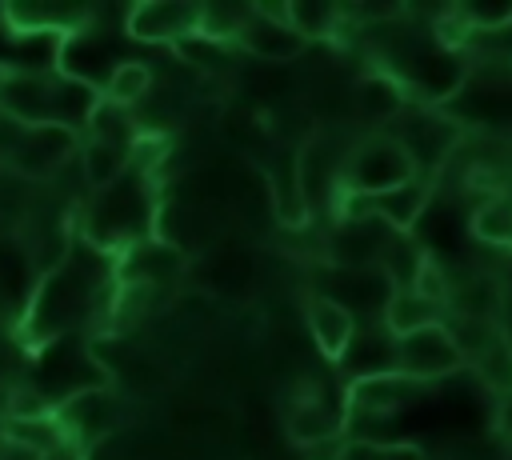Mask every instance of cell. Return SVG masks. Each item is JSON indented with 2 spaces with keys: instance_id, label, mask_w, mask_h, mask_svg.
Listing matches in <instances>:
<instances>
[{
  "instance_id": "obj_32",
  "label": "cell",
  "mask_w": 512,
  "mask_h": 460,
  "mask_svg": "<svg viewBox=\"0 0 512 460\" xmlns=\"http://www.w3.org/2000/svg\"><path fill=\"white\" fill-rule=\"evenodd\" d=\"M36 460H84V448L72 444V440H64L60 448H52V452H44V456H36Z\"/></svg>"
},
{
  "instance_id": "obj_9",
  "label": "cell",
  "mask_w": 512,
  "mask_h": 460,
  "mask_svg": "<svg viewBox=\"0 0 512 460\" xmlns=\"http://www.w3.org/2000/svg\"><path fill=\"white\" fill-rule=\"evenodd\" d=\"M424 388H428V384L408 380V376H400V372L348 380V388H344V420H348V416H372V420H384V416H392L400 404L416 400Z\"/></svg>"
},
{
  "instance_id": "obj_11",
  "label": "cell",
  "mask_w": 512,
  "mask_h": 460,
  "mask_svg": "<svg viewBox=\"0 0 512 460\" xmlns=\"http://www.w3.org/2000/svg\"><path fill=\"white\" fill-rule=\"evenodd\" d=\"M236 44H240L244 52H252L256 60H272V64H288V60L304 56V48H308V40H304L292 24L268 20V16H260L252 4H248V16H244L240 32H236Z\"/></svg>"
},
{
  "instance_id": "obj_16",
  "label": "cell",
  "mask_w": 512,
  "mask_h": 460,
  "mask_svg": "<svg viewBox=\"0 0 512 460\" xmlns=\"http://www.w3.org/2000/svg\"><path fill=\"white\" fill-rule=\"evenodd\" d=\"M340 364L352 372V380L360 376H384V372H396V336H388V328L376 320L372 332H360L352 336L348 352L340 356Z\"/></svg>"
},
{
  "instance_id": "obj_20",
  "label": "cell",
  "mask_w": 512,
  "mask_h": 460,
  "mask_svg": "<svg viewBox=\"0 0 512 460\" xmlns=\"http://www.w3.org/2000/svg\"><path fill=\"white\" fill-rule=\"evenodd\" d=\"M468 364H472L476 380H480L484 388H492L496 396L512 392V336H508L504 328H500Z\"/></svg>"
},
{
  "instance_id": "obj_26",
  "label": "cell",
  "mask_w": 512,
  "mask_h": 460,
  "mask_svg": "<svg viewBox=\"0 0 512 460\" xmlns=\"http://www.w3.org/2000/svg\"><path fill=\"white\" fill-rule=\"evenodd\" d=\"M176 48V56L180 60H188V64H196V68H224L228 64V48L220 44V40H208V36H188V40H180V44H172Z\"/></svg>"
},
{
  "instance_id": "obj_33",
  "label": "cell",
  "mask_w": 512,
  "mask_h": 460,
  "mask_svg": "<svg viewBox=\"0 0 512 460\" xmlns=\"http://www.w3.org/2000/svg\"><path fill=\"white\" fill-rule=\"evenodd\" d=\"M0 460H4V452H0Z\"/></svg>"
},
{
  "instance_id": "obj_14",
  "label": "cell",
  "mask_w": 512,
  "mask_h": 460,
  "mask_svg": "<svg viewBox=\"0 0 512 460\" xmlns=\"http://www.w3.org/2000/svg\"><path fill=\"white\" fill-rule=\"evenodd\" d=\"M284 432L296 448H304V444H316V440H328V436H344L348 420H344V408H332L320 396H304L296 408H288Z\"/></svg>"
},
{
  "instance_id": "obj_10",
  "label": "cell",
  "mask_w": 512,
  "mask_h": 460,
  "mask_svg": "<svg viewBox=\"0 0 512 460\" xmlns=\"http://www.w3.org/2000/svg\"><path fill=\"white\" fill-rule=\"evenodd\" d=\"M392 228L376 216H364V220H336V232L328 240V260L336 268H376L384 244H388Z\"/></svg>"
},
{
  "instance_id": "obj_24",
  "label": "cell",
  "mask_w": 512,
  "mask_h": 460,
  "mask_svg": "<svg viewBox=\"0 0 512 460\" xmlns=\"http://www.w3.org/2000/svg\"><path fill=\"white\" fill-rule=\"evenodd\" d=\"M472 232L496 248H512V196H496L488 200L476 216H472Z\"/></svg>"
},
{
  "instance_id": "obj_28",
  "label": "cell",
  "mask_w": 512,
  "mask_h": 460,
  "mask_svg": "<svg viewBox=\"0 0 512 460\" xmlns=\"http://www.w3.org/2000/svg\"><path fill=\"white\" fill-rule=\"evenodd\" d=\"M344 444H348V436H328V440L304 444L300 456H304V460H340V456H344Z\"/></svg>"
},
{
  "instance_id": "obj_30",
  "label": "cell",
  "mask_w": 512,
  "mask_h": 460,
  "mask_svg": "<svg viewBox=\"0 0 512 460\" xmlns=\"http://www.w3.org/2000/svg\"><path fill=\"white\" fill-rule=\"evenodd\" d=\"M356 16H364V20H392V16H404V4H356Z\"/></svg>"
},
{
  "instance_id": "obj_23",
  "label": "cell",
  "mask_w": 512,
  "mask_h": 460,
  "mask_svg": "<svg viewBox=\"0 0 512 460\" xmlns=\"http://www.w3.org/2000/svg\"><path fill=\"white\" fill-rule=\"evenodd\" d=\"M344 8L328 4V0H288V24L304 36V40H328L340 28Z\"/></svg>"
},
{
  "instance_id": "obj_17",
  "label": "cell",
  "mask_w": 512,
  "mask_h": 460,
  "mask_svg": "<svg viewBox=\"0 0 512 460\" xmlns=\"http://www.w3.org/2000/svg\"><path fill=\"white\" fill-rule=\"evenodd\" d=\"M380 324L388 328V336H408V332H420V328H432V324H444V308L424 300L420 292L412 288H400V292H388L384 308H380Z\"/></svg>"
},
{
  "instance_id": "obj_12",
  "label": "cell",
  "mask_w": 512,
  "mask_h": 460,
  "mask_svg": "<svg viewBox=\"0 0 512 460\" xmlns=\"http://www.w3.org/2000/svg\"><path fill=\"white\" fill-rule=\"evenodd\" d=\"M308 332H312L320 356L340 364V356L348 352V344L356 336V316L344 304H336L332 296L316 292V296H308Z\"/></svg>"
},
{
  "instance_id": "obj_5",
  "label": "cell",
  "mask_w": 512,
  "mask_h": 460,
  "mask_svg": "<svg viewBox=\"0 0 512 460\" xmlns=\"http://www.w3.org/2000/svg\"><path fill=\"white\" fill-rule=\"evenodd\" d=\"M88 224H108V232L96 244L104 252L132 248V244L144 240V232H148V200H144V180L136 176V164L116 184L96 192V200L88 208Z\"/></svg>"
},
{
  "instance_id": "obj_22",
  "label": "cell",
  "mask_w": 512,
  "mask_h": 460,
  "mask_svg": "<svg viewBox=\"0 0 512 460\" xmlns=\"http://www.w3.org/2000/svg\"><path fill=\"white\" fill-rule=\"evenodd\" d=\"M148 88H152V68H148L144 60H120V64L108 72L100 96H104L108 104H116V108H132V104H140V100L148 96Z\"/></svg>"
},
{
  "instance_id": "obj_7",
  "label": "cell",
  "mask_w": 512,
  "mask_h": 460,
  "mask_svg": "<svg viewBox=\"0 0 512 460\" xmlns=\"http://www.w3.org/2000/svg\"><path fill=\"white\" fill-rule=\"evenodd\" d=\"M124 28L144 44H180L200 32V4L192 0H140L128 8Z\"/></svg>"
},
{
  "instance_id": "obj_21",
  "label": "cell",
  "mask_w": 512,
  "mask_h": 460,
  "mask_svg": "<svg viewBox=\"0 0 512 460\" xmlns=\"http://www.w3.org/2000/svg\"><path fill=\"white\" fill-rule=\"evenodd\" d=\"M0 436H4L8 444H16V448L32 452V456H44V452H52V448H60V444L68 440L56 416H36V420H0Z\"/></svg>"
},
{
  "instance_id": "obj_27",
  "label": "cell",
  "mask_w": 512,
  "mask_h": 460,
  "mask_svg": "<svg viewBox=\"0 0 512 460\" xmlns=\"http://www.w3.org/2000/svg\"><path fill=\"white\" fill-rule=\"evenodd\" d=\"M412 292H420L424 300H432V304L448 308V300H452V280H448V272H444V264H440L436 256H428V260L420 264Z\"/></svg>"
},
{
  "instance_id": "obj_25",
  "label": "cell",
  "mask_w": 512,
  "mask_h": 460,
  "mask_svg": "<svg viewBox=\"0 0 512 460\" xmlns=\"http://www.w3.org/2000/svg\"><path fill=\"white\" fill-rule=\"evenodd\" d=\"M36 416H52V400L40 388H32V384L8 388V400H4L0 420H36Z\"/></svg>"
},
{
  "instance_id": "obj_19",
  "label": "cell",
  "mask_w": 512,
  "mask_h": 460,
  "mask_svg": "<svg viewBox=\"0 0 512 460\" xmlns=\"http://www.w3.org/2000/svg\"><path fill=\"white\" fill-rule=\"evenodd\" d=\"M128 168H132V148H128V144L92 140V136L80 144V172H84V180H88L92 192H104V188L116 184Z\"/></svg>"
},
{
  "instance_id": "obj_31",
  "label": "cell",
  "mask_w": 512,
  "mask_h": 460,
  "mask_svg": "<svg viewBox=\"0 0 512 460\" xmlns=\"http://www.w3.org/2000/svg\"><path fill=\"white\" fill-rule=\"evenodd\" d=\"M496 432H500L504 440H512V392H504V396L496 400Z\"/></svg>"
},
{
  "instance_id": "obj_18",
  "label": "cell",
  "mask_w": 512,
  "mask_h": 460,
  "mask_svg": "<svg viewBox=\"0 0 512 460\" xmlns=\"http://www.w3.org/2000/svg\"><path fill=\"white\" fill-rule=\"evenodd\" d=\"M424 260H428V248L412 232H392L384 252H380V260H376V272L384 276V284L392 292H400V288L416 284V272H420Z\"/></svg>"
},
{
  "instance_id": "obj_3",
  "label": "cell",
  "mask_w": 512,
  "mask_h": 460,
  "mask_svg": "<svg viewBox=\"0 0 512 460\" xmlns=\"http://www.w3.org/2000/svg\"><path fill=\"white\" fill-rule=\"evenodd\" d=\"M412 176H416V164L404 152V144L392 140V136H372V140H364V144H356L348 152L336 192L380 196V192H392V188L408 184Z\"/></svg>"
},
{
  "instance_id": "obj_13",
  "label": "cell",
  "mask_w": 512,
  "mask_h": 460,
  "mask_svg": "<svg viewBox=\"0 0 512 460\" xmlns=\"http://www.w3.org/2000/svg\"><path fill=\"white\" fill-rule=\"evenodd\" d=\"M352 104H356V116L360 120H368V124H392L408 108V88L388 68H376V72H368V76L356 80Z\"/></svg>"
},
{
  "instance_id": "obj_8",
  "label": "cell",
  "mask_w": 512,
  "mask_h": 460,
  "mask_svg": "<svg viewBox=\"0 0 512 460\" xmlns=\"http://www.w3.org/2000/svg\"><path fill=\"white\" fill-rule=\"evenodd\" d=\"M52 416L60 420L64 436L84 448V444H100L104 436H112V428H116V400H112V392L104 384H96V388H80L68 400L52 404Z\"/></svg>"
},
{
  "instance_id": "obj_29",
  "label": "cell",
  "mask_w": 512,
  "mask_h": 460,
  "mask_svg": "<svg viewBox=\"0 0 512 460\" xmlns=\"http://www.w3.org/2000/svg\"><path fill=\"white\" fill-rule=\"evenodd\" d=\"M380 460H428L416 444H400V440H392V444H380Z\"/></svg>"
},
{
  "instance_id": "obj_2",
  "label": "cell",
  "mask_w": 512,
  "mask_h": 460,
  "mask_svg": "<svg viewBox=\"0 0 512 460\" xmlns=\"http://www.w3.org/2000/svg\"><path fill=\"white\" fill-rule=\"evenodd\" d=\"M100 104V88L92 80L76 76H48V72H20L0 84V108L20 124H64L80 128L88 124L92 108Z\"/></svg>"
},
{
  "instance_id": "obj_15",
  "label": "cell",
  "mask_w": 512,
  "mask_h": 460,
  "mask_svg": "<svg viewBox=\"0 0 512 460\" xmlns=\"http://www.w3.org/2000/svg\"><path fill=\"white\" fill-rule=\"evenodd\" d=\"M428 200H432V184H428V180H420V176H412L408 184H400V188H392V192L368 196L372 216H376V220H384L392 232H412V224L424 216Z\"/></svg>"
},
{
  "instance_id": "obj_4",
  "label": "cell",
  "mask_w": 512,
  "mask_h": 460,
  "mask_svg": "<svg viewBox=\"0 0 512 460\" xmlns=\"http://www.w3.org/2000/svg\"><path fill=\"white\" fill-rule=\"evenodd\" d=\"M80 152V132L64 124H16V136L4 144V168L20 180H52Z\"/></svg>"
},
{
  "instance_id": "obj_6",
  "label": "cell",
  "mask_w": 512,
  "mask_h": 460,
  "mask_svg": "<svg viewBox=\"0 0 512 460\" xmlns=\"http://www.w3.org/2000/svg\"><path fill=\"white\" fill-rule=\"evenodd\" d=\"M460 368H464V356L444 324H432V328H420V332H408L396 340V372L408 380L428 384V380L452 376Z\"/></svg>"
},
{
  "instance_id": "obj_1",
  "label": "cell",
  "mask_w": 512,
  "mask_h": 460,
  "mask_svg": "<svg viewBox=\"0 0 512 460\" xmlns=\"http://www.w3.org/2000/svg\"><path fill=\"white\" fill-rule=\"evenodd\" d=\"M116 280V256L80 240H68L64 256L52 264V272L40 280L28 304V328L36 340H56L60 332L76 328L84 316H92L100 292H108Z\"/></svg>"
}]
</instances>
